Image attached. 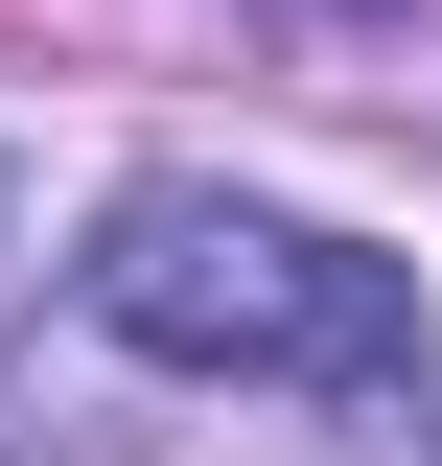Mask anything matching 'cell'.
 Returning a JSON list of instances; mask_svg holds the SVG:
<instances>
[{
  "label": "cell",
  "instance_id": "6da1fadb",
  "mask_svg": "<svg viewBox=\"0 0 442 466\" xmlns=\"http://www.w3.org/2000/svg\"><path fill=\"white\" fill-rule=\"evenodd\" d=\"M94 327L164 350V373H233V397H349V420H419V280L349 257L326 210H256V187H116L94 210Z\"/></svg>",
  "mask_w": 442,
  "mask_h": 466
},
{
  "label": "cell",
  "instance_id": "7a4b0ae2",
  "mask_svg": "<svg viewBox=\"0 0 442 466\" xmlns=\"http://www.w3.org/2000/svg\"><path fill=\"white\" fill-rule=\"evenodd\" d=\"M419 397H442V373H419Z\"/></svg>",
  "mask_w": 442,
  "mask_h": 466
}]
</instances>
